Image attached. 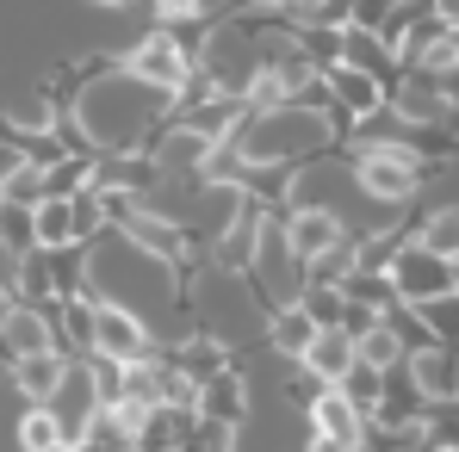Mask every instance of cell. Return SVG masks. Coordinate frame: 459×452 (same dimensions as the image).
<instances>
[{
    "instance_id": "cell-3",
    "label": "cell",
    "mask_w": 459,
    "mask_h": 452,
    "mask_svg": "<svg viewBox=\"0 0 459 452\" xmlns=\"http://www.w3.org/2000/svg\"><path fill=\"white\" fill-rule=\"evenodd\" d=\"M125 75L155 87V93H180L186 75H193V63H186V50L174 44V31H150V38L125 56Z\"/></svg>"
},
{
    "instance_id": "cell-14",
    "label": "cell",
    "mask_w": 459,
    "mask_h": 452,
    "mask_svg": "<svg viewBox=\"0 0 459 452\" xmlns=\"http://www.w3.org/2000/svg\"><path fill=\"white\" fill-rule=\"evenodd\" d=\"M342 63L373 69V75H391V69H397V50L379 44V31H373V25H348V31H342Z\"/></svg>"
},
{
    "instance_id": "cell-17",
    "label": "cell",
    "mask_w": 459,
    "mask_h": 452,
    "mask_svg": "<svg viewBox=\"0 0 459 452\" xmlns=\"http://www.w3.org/2000/svg\"><path fill=\"white\" fill-rule=\"evenodd\" d=\"M354 347H360V360H367V366H385V372H391V366H403V328H397L391 316H379Z\"/></svg>"
},
{
    "instance_id": "cell-7",
    "label": "cell",
    "mask_w": 459,
    "mask_h": 452,
    "mask_svg": "<svg viewBox=\"0 0 459 452\" xmlns=\"http://www.w3.org/2000/svg\"><path fill=\"white\" fill-rule=\"evenodd\" d=\"M0 347H6L13 360L56 347V316H50V303H13L6 322H0Z\"/></svg>"
},
{
    "instance_id": "cell-8",
    "label": "cell",
    "mask_w": 459,
    "mask_h": 452,
    "mask_svg": "<svg viewBox=\"0 0 459 452\" xmlns=\"http://www.w3.org/2000/svg\"><path fill=\"white\" fill-rule=\"evenodd\" d=\"M323 75H329L335 106H342V112H354V118H373V112L385 106V75H373V69H354V63H323Z\"/></svg>"
},
{
    "instance_id": "cell-19",
    "label": "cell",
    "mask_w": 459,
    "mask_h": 452,
    "mask_svg": "<svg viewBox=\"0 0 459 452\" xmlns=\"http://www.w3.org/2000/svg\"><path fill=\"white\" fill-rule=\"evenodd\" d=\"M299 303H305L323 328H342V322H348V310H354V298H348V286H342V279H335V286H305Z\"/></svg>"
},
{
    "instance_id": "cell-12",
    "label": "cell",
    "mask_w": 459,
    "mask_h": 452,
    "mask_svg": "<svg viewBox=\"0 0 459 452\" xmlns=\"http://www.w3.org/2000/svg\"><path fill=\"white\" fill-rule=\"evenodd\" d=\"M31 235H38V248H44V254H63L69 242H81L75 199H44V205L31 211Z\"/></svg>"
},
{
    "instance_id": "cell-15",
    "label": "cell",
    "mask_w": 459,
    "mask_h": 452,
    "mask_svg": "<svg viewBox=\"0 0 459 452\" xmlns=\"http://www.w3.org/2000/svg\"><path fill=\"white\" fill-rule=\"evenodd\" d=\"M205 422H242V372H218V378H205L199 384V403H193Z\"/></svg>"
},
{
    "instance_id": "cell-20",
    "label": "cell",
    "mask_w": 459,
    "mask_h": 452,
    "mask_svg": "<svg viewBox=\"0 0 459 452\" xmlns=\"http://www.w3.org/2000/svg\"><path fill=\"white\" fill-rule=\"evenodd\" d=\"M0 199H6V205H25V211H38V205L50 199V167H44V161H25V167H19V174L0 186Z\"/></svg>"
},
{
    "instance_id": "cell-4",
    "label": "cell",
    "mask_w": 459,
    "mask_h": 452,
    "mask_svg": "<svg viewBox=\"0 0 459 452\" xmlns=\"http://www.w3.org/2000/svg\"><path fill=\"white\" fill-rule=\"evenodd\" d=\"M93 354L112 360H150V328L125 303H93Z\"/></svg>"
},
{
    "instance_id": "cell-11",
    "label": "cell",
    "mask_w": 459,
    "mask_h": 452,
    "mask_svg": "<svg viewBox=\"0 0 459 452\" xmlns=\"http://www.w3.org/2000/svg\"><path fill=\"white\" fill-rule=\"evenodd\" d=\"M63 378H69V360H63L56 347H44V354H19V360H13V384H19V397H31V403H50Z\"/></svg>"
},
{
    "instance_id": "cell-22",
    "label": "cell",
    "mask_w": 459,
    "mask_h": 452,
    "mask_svg": "<svg viewBox=\"0 0 459 452\" xmlns=\"http://www.w3.org/2000/svg\"><path fill=\"white\" fill-rule=\"evenodd\" d=\"M416 316L429 322V335H435V341H454V347H459V286L447 292V298L416 303Z\"/></svg>"
},
{
    "instance_id": "cell-21",
    "label": "cell",
    "mask_w": 459,
    "mask_h": 452,
    "mask_svg": "<svg viewBox=\"0 0 459 452\" xmlns=\"http://www.w3.org/2000/svg\"><path fill=\"white\" fill-rule=\"evenodd\" d=\"M422 248H435L441 260H454V267H459V205L429 211V224H422Z\"/></svg>"
},
{
    "instance_id": "cell-25",
    "label": "cell",
    "mask_w": 459,
    "mask_h": 452,
    "mask_svg": "<svg viewBox=\"0 0 459 452\" xmlns=\"http://www.w3.org/2000/svg\"><path fill=\"white\" fill-rule=\"evenodd\" d=\"M50 452H81V440H56V447H50Z\"/></svg>"
},
{
    "instance_id": "cell-1",
    "label": "cell",
    "mask_w": 459,
    "mask_h": 452,
    "mask_svg": "<svg viewBox=\"0 0 459 452\" xmlns=\"http://www.w3.org/2000/svg\"><path fill=\"white\" fill-rule=\"evenodd\" d=\"M360 186L379 199V205H403L435 167H429V155L422 149H403V143H373V149H360Z\"/></svg>"
},
{
    "instance_id": "cell-2",
    "label": "cell",
    "mask_w": 459,
    "mask_h": 452,
    "mask_svg": "<svg viewBox=\"0 0 459 452\" xmlns=\"http://www.w3.org/2000/svg\"><path fill=\"white\" fill-rule=\"evenodd\" d=\"M385 273H391V286H397V303L410 298V303H429V298H447L454 292V279H459V267L454 260H441L435 248H397L391 260H385Z\"/></svg>"
},
{
    "instance_id": "cell-10",
    "label": "cell",
    "mask_w": 459,
    "mask_h": 452,
    "mask_svg": "<svg viewBox=\"0 0 459 452\" xmlns=\"http://www.w3.org/2000/svg\"><path fill=\"white\" fill-rule=\"evenodd\" d=\"M354 360H360L354 335H348V328H323V335L310 341V354H305V372L316 378V384H342V378L354 372Z\"/></svg>"
},
{
    "instance_id": "cell-13",
    "label": "cell",
    "mask_w": 459,
    "mask_h": 452,
    "mask_svg": "<svg viewBox=\"0 0 459 452\" xmlns=\"http://www.w3.org/2000/svg\"><path fill=\"white\" fill-rule=\"evenodd\" d=\"M267 335H273V347H280L286 360H305L310 341L323 335V322L310 316L305 303H286V310H273V328H267Z\"/></svg>"
},
{
    "instance_id": "cell-26",
    "label": "cell",
    "mask_w": 459,
    "mask_h": 452,
    "mask_svg": "<svg viewBox=\"0 0 459 452\" xmlns=\"http://www.w3.org/2000/svg\"><path fill=\"white\" fill-rule=\"evenodd\" d=\"M93 6H131V0H93Z\"/></svg>"
},
{
    "instance_id": "cell-27",
    "label": "cell",
    "mask_w": 459,
    "mask_h": 452,
    "mask_svg": "<svg viewBox=\"0 0 459 452\" xmlns=\"http://www.w3.org/2000/svg\"><path fill=\"white\" fill-rule=\"evenodd\" d=\"M435 452H459V447H435Z\"/></svg>"
},
{
    "instance_id": "cell-23",
    "label": "cell",
    "mask_w": 459,
    "mask_h": 452,
    "mask_svg": "<svg viewBox=\"0 0 459 452\" xmlns=\"http://www.w3.org/2000/svg\"><path fill=\"white\" fill-rule=\"evenodd\" d=\"M180 366L205 384V378L224 372V347H218V341H186V347H180Z\"/></svg>"
},
{
    "instance_id": "cell-24",
    "label": "cell",
    "mask_w": 459,
    "mask_h": 452,
    "mask_svg": "<svg viewBox=\"0 0 459 452\" xmlns=\"http://www.w3.org/2000/svg\"><path fill=\"white\" fill-rule=\"evenodd\" d=\"M155 19L161 25H193V19H205V0H155Z\"/></svg>"
},
{
    "instance_id": "cell-18",
    "label": "cell",
    "mask_w": 459,
    "mask_h": 452,
    "mask_svg": "<svg viewBox=\"0 0 459 452\" xmlns=\"http://www.w3.org/2000/svg\"><path fill=\"white\" fill-rule=\"evenodd\" d=\"M56 440H69V434H63V415H56L50 403H31V409L19 415V447L25 452H50Z\"/></svg>"
},
{
    "instance_id": "cell-9",
    "label": "cell",
    "mask_w": 459,
    "mask_h": 452,
    "mask_svg": "<svg viewBox=\"0 0 459 452\" xmlns=\"http://www.w3.org/2000/svg\"><path fill=\"white\" fill-rule=\"evenodd\" d=\"M335 242H342V224H335V211H323V205H310V211H299V217L286 224V248H292L299 267H316Z\"/></svg>"
},
{
    "instance_id": "cell-5",
    "label": "cell",
    "mask_w": 459,
    "mask_h": 452,
    "mask_svg": "<svg viewBox=\"0 0 459 452\" xmlns=\"http://www.w3.org/2000/svg\"><path fill=\"white\" fill-rule=\"evenodd\" d=\"M367 409H354V397L342 390V384H329V390H316L310 397V434H323V440H342V447H360L367 440Z\"/></svg>"
},
{
    "instance_id": "cell-16",
    "label": "cell",
    "mask_w": 459,
    "mask_h": 452,
    "mask_svg": "<svg viewBox=\"0 0 459 452\" xmlns=\"http://www.w3.org/2000/svg\"><path fill=\"white\" fill-rule=\"evenodd\" d=\"M342 390L354 397V409H367V415H385V390H391V372H385V366H367V360H354V372L342 378Z\"/></svg>"
},
{
    "instance_id": "cell-6",
    "label": "cell",
    "mask_w": 459,
    "mask_h": 452,
    "mask_svg": "<svg viewBox=\"0 0 459 452\" xmlns=\"http://www.w3.org/2000/svg\"><path fill=\"white\" fill-rule=\"evenodd\" d=\"M410 384H416L422 403H454L459 397V347L454 341H429L410 360Z\"/></svg>"
}]
</instances>
